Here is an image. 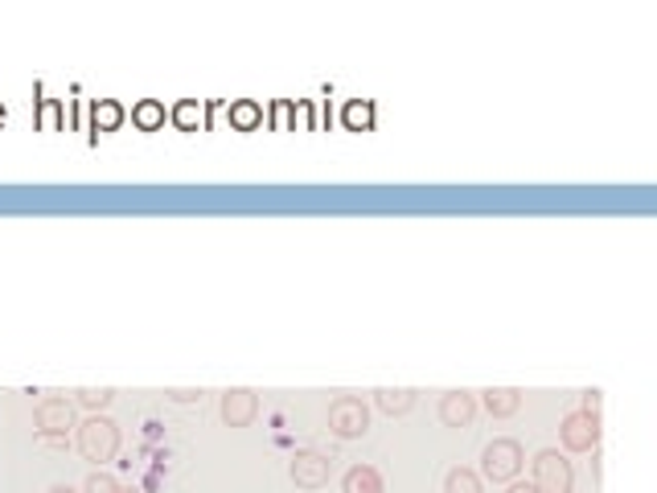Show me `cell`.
<instances>
[{
	"mask_svg": "<svg viewBox=\"0 0 657 493\" xmlns=\"http://www.w3.org/2000/svg\"><path fill=\"white\" fill-rule=\"evenodd\" d=\"M218 411H223L226 428H251L255 415H259V394H255L251 387H230V391L223 394Z\"/></svg>",
	"mask_w": 657,
	"mask_h": 493,
	"instance_id": "ba28073f",
	"label": "cell"
},
{
	"mask_svg": "<svg viewBox=\"0 0 657 493\" xmlns=\"http://www.w3.org/2000/svg\"><path fill=\"white\" fill-rule=\"evenodd\" d=\"M124 493H136V490H124Z\"/></svg>",
	"mask_w": 657,
	"mask_h": 493,
	"instance_id": "d4e9b609",
	"label": "cell"
},
{
	"mask_svg": "<svg viewBox=\"0 0 657 493\" xmlns=\"http://www.w3.org/2000/svg\"><path fill=\"white\" fill-rule=\"evenodd\" d=\"M534 490L538 493H575V469L560 449H543L534 456Z\"/></svg>",
	"mask_w": 657,
	"mask_h": 493,
	"instance_id": "277c9868",
	"label": "cell"
},
{
	"mask_svg": "<svg viewBox=\"0 0 657 493\" xmlns=\"http://www.w3.org/2000/svg\"><path fill=\"white\" fill-rule=\"evenodd\" d=\"M124 120H127L124 103H115V99H99L95 107H91V124H95V132H115Z\"/></svg>",
	"mask_w": 657,
	"mask_h": 493,
	"instance_id": "2e32d148",
	"label": "cell"
},
{
	"mask_svg": "<svg viewBox=\"0 0 657 493\" xmlns=\"http://www.w3.org/2000/svg\"><path fill=\"white\" fill-rule=\"evenodd\" d=\"M485 399V411H490L493 420H510V415H517V408H522V391L517 387H490V391H481Z\"/></svg>",
	"mask_w": 657,
	"mask_h": 493,
	"instance_id": "30bf717a",
	"label": "cell"
},
{
	"mask_svg": "<svg viewBox=\"0 0 657 493\" xmlns=\"http://www.w3.org/2000/svg\"><path fill=\"white\" fill-rule=\"evenodd\" d=\"M329 473H333V461L325 452H296L292 456V481L296 490H325L329 485Z\"/></svg>",
	"mask_w": 657,
	"mask_h": 493,
	"instance_id": "52a82bcc",
	"label": "cell"
},
{
	"mask_svg": "<svg viewBox=\"0 0 657 493\" xmlns=\"http://www.w3.org/2000/svg\"><path fill=\"white\" fill-rule=\"evenodd\" d=\"M341 493H387V485L374 465H350L341 477Z\"/></svg>",
	"mask_w": 657,
	"mask_h": 493,
	"instance_id": "7c38bea8",
	"label": "cell"
},
{
	"mask_svg": "<svg viewBox=\"0 0 657 493\" xmlns=\"http://www.w3.org/2000/svg\"><path fill=\"white\" fill-rule=\"evenodd\" d=\"M79 452H83L86 461H95V465L115 461V452H120V423H115L112 415L91 411V415L79 423Z\"/></svg>",
	"mask_w": 657,
	"mask_h": 493,
	"instance_id": "6da1fadb",
	"label": "cell"
},
{
	"mask_svg": "<svg viewBox=\"0 0 657 493\" xmlns=\"http://www.w3.org/2000/svg\"><path fill=\"white\" fill-rule=\"evenodd\" d=\"M329 432L337 440H362L370 432V408L358 394H337L329 403Z\"/></svg>",
	"mask_w": 657,
	"mask_h": 493,
	"instance_id": "3957f363",
	"label": "cell"
},
{
	"mask_svg": "<svg viewBox=\"0 0 657 493\" xmlns=\"http://www.w3.org/2000/svg\"><path fill=\"white\" fill-rule=\"evenodd\" d=\"M600 391H584V403H579V411H587V415H600Z\"/></svg>",
	"mask_w": 657,
	"mask_h": 493,
	"instance_id": "44dd1931",
	"label": "cell"
},
{
	"mask_svg": "<svg viewBox=\"0 0 657 493\" xmlns=\"http://www.w3.org/2000/svg\"><path fill=\"white\" fill-rule=\"evenodd\" d=\"M4 120H9V112H4V107H0V127H4Z\"/></svg>",
	"mask_w": 657,
	"mask_h": 493,
	"instance_id": "cb8c5ba5",
	"label": "cell"
},
{
	"mask_svg": "<svg viewBox=\"0 0 657 493\" xmlns=\"http://www.w3.org/2000/svg\"><path fill=\"white\" fill-rule=\"evenodd\" d=\"M415 394L420 391H411V387H378L374 391V403H378V411L382 415H407V411L415 408Z\"/></svg>",
	"mask_w": 657,
	"mask_h": 493,
	"instance_id": "8fae6325",
	"label": "cell"
},
{
	"mask_svg": "<svg viewBox=\"0 0 657 493\" xmlns=\"http://www.w3.org/2000/svg\"><path fill=\"white\" fill-rule=\"evenodd\" d=\"M168 120L182 127V132H197V127H202V107H197L194 99H182V103L168 112Z\"/></svg>",
	"mask_w": 657,
	"mask_h": 493,
	"instance_id": "ac0fdd59",
	"label": "cell"
},
{
	"mask_svg": "<svg viewBox=\"0 0 657 493\" xmlns=\"http://www.w3.org/2000/svg\"><path fill=\"white\" fill-rule=\"evenodd\" d=\"M230 127L235 132H255V127L264 124V107L255 103V99H238V103H230Z\"/></svg>",
	"mask_w": 657,
	"mask_h": 493,
	"instance_id": "5bb4252c",
	"label": "cell"
},
{
	"mask_svg": "<svg viewBox=\"0 0 657 493\" xmlns=\"http://www.w3.org/2000/svg\"><path fill=\"white\" fill-rule=\"evenodd\" d=\"M341 124L350 127V132H370L374 127V103L370 99H350L341 107Z\"/></svg>",
	"mask_w": 657,
	"mask_h": 493,
	"instance_id": "9a60e30c",
	"label": "cell"
},
{
	"mask_svg": "<svg viewBox=\"0 0 657 493\" xmlns=\"http://www.w3.org/2000/svg\"><path fill=\"white\" fill-rule=\"evenodd\" d=\"M83 493H124V485H120V481H115L112 473H103V469H95V473L86 477Z\"/></svg>",
	"mask_w": 657,
	"mask_h": 493,
	"instance_id": "ffe728a7",
	"label": "cell"
},
{
	"mask_svg": "<svg viewBox=\"0 0 657 493\" xmlns=\"http://www.w3.org/2000/svg\"><path fill=\"white\" fill-rule=\"evenodd\" d=\"M505 493H538V490H534V481H510Z\"/></svg>",
	"mask_w": 657,
	"mask_h": 493,
	"instance_id": "7402d4cb",
	"label": "cell"
},
{
	"mask_svg": "<svg viewBox=\"0 0 657 493\" xmlns=\"http://www.w3.org/2000/svg\"><path fill=\"white\" fill-rule=\"evenodd\" d=\"M444 428H469L476 420V394L473 391H444L440 394V408H435Z\"/></svg>",
	"mask_w": 657,
	"mask_h": 493,
	"instance_id": "9c48e42d",
	"label": "cell"
},
{
	"mask_svg": "<svg viewBox=\"0 0 657 493\" xmlns=\"http://www.w3.org/2000/svg\"><path fill=\"white\" fill-rule=\"evenodd\" d=\"M444 493H485V490H481V477H476L473 469L456 465L444 473Z\"/></svg>",
	"mask_w": 657,
	"mask_h": 493,
	"instance_id": "e0dca14e",
	"label": "cell"
},
{
	"mask_svg": "<svg viewBox=\"0 0 657 493\" xmlns=\"http://www.w3.org/2000/svg\"><path fill=\"white\" fill-rule=\"evenodd\" d=\"M560 440L567 452H596L600 449V415H587V411H567L560 423Z\"/></svg>",
	"mask_w": 657,
	"mask_h": 493,
	"instance_id": "5b68a950",
	"label": "cell"
},
{
	"mask_svg": "<svg viewBox=\"0 0 657 493\" xmlns=\"http://www.w3.org/2000/svg\"><path fill=\"white\" fill-rule=\"evenodd\" d=\"M522 469H526V452H522V444H517L514 436L490 440L485 452H481V477L493 481V485H510V481H517Z\"/></svg>",
	"mask_w": 657,
	"mask_h": 493,
	"instance_id": "7a4b0ae2",
	"label": "cell"
},
{
	"mask_svg": "<svg viewBox=\"0 0 657 493\" xmlns=\"http://www.w3.org/2000/svg\"><path fill=\"white\" fill-rule=\"evenodd\" d=\"M33 428H38V436H45V440L66 436L74 428V403L62 399V394H45L42 403L33 408Z\"/></svg>",
	"mask_w": 657,
	"mask_h": 493,
	"instance_id": "8992f818",
	"label": "cell"
},
{
	"mask_svg": "<svg viewBox=\"0 0 657 493\" xmlns=\"http://www.w3.org/2000/svg\"><path fill=\"white\" fill-rule=\"evenodd\" d=\"M45 493H79V490H74V485H50Z\"/></svg>",
	"mask_w": 657,
	"mask_h": 493,
	"instance_id": "603a6c76",
	"label": "cell"
},
{
	"mask_svg": "<svg viewBox=\"0 0 657 493\" xmlns=\"http://www.w3.org/2000/svg\"><path fill=\"white\" fill-rule=\"evenodd\" d=\"M112 399H115L112 387H83V391H79V403H83L86 411H103Z\"/></svg>",
	"mask_w": 657,
	"mask_h": 493,
	"instance_id": "d6986e66",
	"label": "cell"
},
{
	"mask_svg": "<svg viewBox=\"0 0 657 493\" xmlns=\"http://www.w3.org/2000/svg\"><path fill=\"white\" fill-rule=\"evenodd\" d=\"M132 124L141 127V132H161L165 127V103L161 99H141L132 107Z\"/></svg>",
	"mask_w": 657,
	"mask_h": 493,
	"instance_id": "4fadbf2b",
	"label": "cell"
}]
</instances>
